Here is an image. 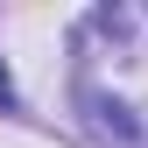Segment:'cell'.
I'll return each mask as SVG.
<instances>
[{
    "mask_svg": "<svg viewBox=\"0 0 148 148\" xmlns=\"http://www.w3.org/2000/svg\"><path fill=\"white\" fill-rule=\"evenodd\" d=\"M71 92L99 148H148V0L92 7L71 35Z\"/></svg>",
    "mask_w": 148,
    "mask_h": 148,
    "instance_id": "6da1fadb",
    "label": "cell"
},
{
    "mask_svg": "<svg viewBox=\"0 0 148 148\" xmlns=\"http://www.w3.org/2000/svg\"><path fill=\"white\" fill-rule=\"evenodd\" d=\"M0 106H14V78H7V64H0Z\"/></svg>",
    "mask_w": 148,
    "mask_h": 148,
    "instance_id": "7a4b0ae2",
    "label": "cell"
}]
</instances>
